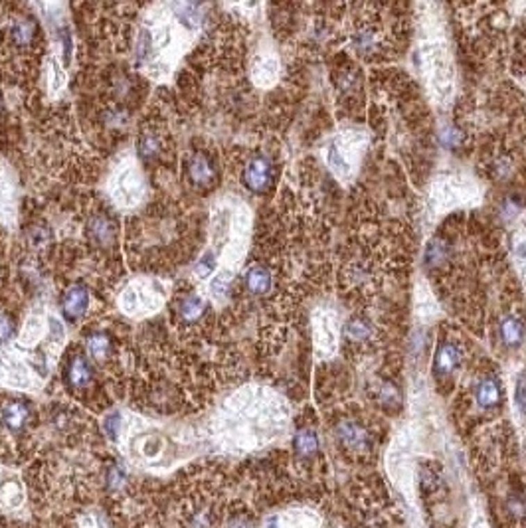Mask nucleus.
<instances>
[{
  "mask_svg": "<svg viewBox=\"0 0 526 528\" xmlns=\"http://www.w3.org/2000/svg\"><path fill=\"white\" fill-rule=\"evenodd\" d=\"M336 438L345 447L352 451H366L372 443L368 429L354 420H345L336 425Z\"/></svg>",
  "mask_w": 526,
  "mask_h": 528,
  "instance_id": "obj_2",
  "label": "nucleus"
},
{
  "mask_svg": "<svg viewBox=\"0 0 526 528\" xmlns=\"http://www.w3.org/2000/svg\"><path fill=\"white\" fill-rule=\"evenodd\" d=\"M179 315L184 319V321H188V322L198 321V319L204 315V301L196 295L184 297L179 305Z\"/></svg>",
  "mask_w": 526,
  "mask_h": 528,
  "instance_id": "obj_14",
  "label": "nucleus"
},
{
  "mask_svg": "<svg viewBox=\"0 0 526 528\" xmlns=\"http://www.w3.org/2000/svg\"><path fill=\"white\" fill-rule=\"evenodd\" d=\"M273 182V165L268 156H254L244 168V184L252 192H265Z\"/></svg>",
  "mask_w": 526,
  "mask_h": 528,
  "instance_id": "obj_1",
  "label": "nucleus"
},
{
  "mask_svg": "<svg viewBox=\"0 0 526 528\" xmlns=\"http://www.w3.org/2000/svg\"><path fill=\"white\" fill-rule=\"evenodd\" d=\"M245 285H247V289H249L254 295H263V293H268L271 287L270 270H268V267H261V265L249 267L247 273H245Z\"/></svg>",
  "mask_w": 526,
  "mask_h": 528,
  "instance_id": "obj_10",
  "label": "nucleus"
},
{
  "mask_svg": "<svg viewBox=\"0 0 526 528\" xmlns=\"http://www.w3.org/2000/svg\"><path fill=\"white\" fill-rule=\"evenodd\" d=\"M119 424H121V418H119V413H113V415H109V418L105 420V429H107V434H109V438L111 439L117 438V429H119Z\"/></svg>",
  "mask_w": 526,
  "mask_h": 528,
  "instance_id": "obj_26",
  "label": "nucleus"
},
{
  "mask_svg": "<svg viewBox=\"0 0 526 528\" xmlns=\"http://www.w3.org/2000/svg\"><path fill=\"white\" fill-rule=\"evenodd\" d=\"M445 259H447V247H445V245L441 244V242L429 244V249H427V254H425V261H427L432 267L443 263Z\"/></svg>",
  "mask_w": 526,
  "mask_h": 528,
  "instance_id": "obj_19",
  "label": "nucleus"
},
{
  "mask_svg": "<svg viewBox=\"0 0 526 528\" xmlns=\"http://www.w3.org/2000/svg\"><path fill=\"white\" fill-rule=\"evenodd\" d=\"M516 406L523 413H526V378H520L518 380V386H516Z\"/></svg>",
  "mask_w": 526,
  "mask_h": 528,
  "instance_id": "obj_25",
  "label": "nucleus"
},
{
  "mask_svg": "<svg viewBox=\"0 0 526 528\" xmlns=\"http://www.w3.org/2000/svg\"><path fill=\"white\" fill-rule=\"evenodd\" d=\"M214 270H216V259L212 254H206L204 258L196 263V275L198 277H208Z\"/></svg>",
  "mask_w": 526,
  "mask_h": 528,
  "instance_id": "obj_21",
  "label": "nucleus"
},
{
  "mask_svg": "<svg viewBox=\"0 0 526 528\" xmlns=\"http://www.w3.org/2000/svg\"><path fill=\"white\" fill-rule=\"evenodd\" d=\"M461 364V348L453 343H443L437 348L434 356V376L437 380H443L455 372Z\"/></svg>",
  "mask_w": 526,
  "mask_h": 528,
  "instance_id": "obj_3",
  "label": "nucleus"
},
{
  "mask_svg": "<svg viewBox=\"0 0 526 528\" xmlns=\"http://www.w3.org/2000/svg\"><path fill=\"white\" fill-rule=\"evenodd\" d=\"M91 378H93V372H91V366L88 358H83V356H76L74 361L69 362V366H67V380H69V384L74 388H85L91 382Z\"/></svg>",
  "mask_w": 526,
  "mask_h": 528,
  "instance_id": "obj_9",
  "label": "nucleus"
},
{
  "mask_svg": "<svg viewBox=\"0 0 526 528\" xmlns=\"http://www.w3.org/2000/svg\"><path fill=\"white\" fill-rule=\"evenodd\" d=\"M161 151V142H158V137L154 133H145L139 141V155L145 158V160H153L154 156L158 155Z\"/></svg>",
  "mask_w": 526,
  "mask_h": 528,
  "instance_id": "obj_16",
  "label": "nucleus"
},
{
  "mask_svg": "<svg viewBox=\"0 0 526 528\" xmlns=\"http://www.w3.org/2000/svg\"><path fill=\"white\" fill-rule=\"evenodd\" d=\"M499 335H501V340L504 343V347L516 348L523 343V338H525V324H523L520 319L509 315L499 324Z\"/></svg>",
  "mask_w": 526,
  "mask_h": 528,
  "instance_id": "obj_8",
  "label": "nucleus"
},
{
  "mask_svg": "<svg viewBox=\"0 0 526 528\" xmlns=\"http://www.w3.org/2000/svg\"><path fill=\"white\" fill-rule=\"evenodd\" d=\"M30 418V410L24 402H8L2 410H0V420L10 431H20L24 429Z\"/></svg>",
  "mask_w": 526,
  "mask_h": 528,
  "instance_id": "obj_6",
  "label": "nucleus"
},
{
  "mask_svg": "<svg viewBox=\"0 0 526 528\" xmlns=\"http://www.w3.org/2000/svg\"><path fill=\"white\" fill-rule=\"evenodd\" d=\"M91 233L97 242H103V244H109V240L115 236L113 233V224L111 220L107 218H95L93 224H91Z\"/></svg>",
  "mask_w": 526,
  "mask_h": 528,
  "instance_id": "obj_17",
  "label": "nucleus"
},
{
  "mask_svg": "<svg viewBox=\"0 0 526 528\" xmlns=\"http://www.w3.org/2000/svg\"><path fill=\"white\" fill-rule=\"evenodd\" d=\"M293 447H295L297 455L301 457H313L319 451V438L313 429H301L297 431L295 439H293Z\"/></svg>",
  "mask_w": 526,
  "mask_h": 528,
  "instance_id": "obj_11",
  "label": "nucleus"
},
{
  "mask_svg": "<svg viewBox=\"0 0 526 528\" xmlns=\"http://www.w3.org/2000/svg\"><path fill=\"white\" fill-rule=\"evenodd\" d=\"M125 485V471L123 469H119V467H113L111 471H109V487L111 489H121Z\"/></svg>",
  "mask_w": 526,
  "mask_h": 528,
  "instance_id": "obj_22",
  "label": "nucleus"
},
{
  "mask_svg": "<svg viewBox=\"0 0 526 528\" xmlns=\"http://www.w3.org/2000/svg\"><path fill=\"white\" fill-rule=\"evenodd\" d=\"M36 36V24L34 20L22 18L13 26V42L18 48H28Z\"/></svg>",
  "mask_w": 526,
  "mask_h": 528,
  "instance_id": "obj_13",
  "label": "nucleus"
},
{
  "mask_svg": "<svg viewBox=\"0 0 526 528\" xmlns=\"http://www.w3.org/2000/svg\"><path fill=\"white\" fill-rule=\"evenodd\" d=\"M14 333V324L13 321L6 317V315H2L0 313V343H4V340H8Z\"/></svg>",
  "mask_w": 526,
  "mask_h": 528,
  "instance_id": "obj_23",
  "label": "nucleus"
},
{
  "mask_svg": "<svg viewBox=\"0 0 526 528\" xmlns=\"http://www.w3.org/2000/svg\"><path fill=\"white\" fill-rule=\"evenodd\" d=\"M0 501L4 502L6 506H16L22 501V489L18 483L14 481H6L2 487H0Z\"/></svg>",
  "mask_w": 526,
  "mask_h": 528,
  "instance_id": "obj_18",
  "label": "nucleus"
},
{
  "mask_svg": "<svg viewBox=\"0 0 526 528\" xmlns=\"http://www.w3.org/2000/svg\"><path fill=\"white\" fill-rule=\"evenodd\" d=\"M109 348H111V343H109V336L101 335V333H97V335H91L88 338V350H90V354L93 358H105L107 354H109Z\"/></svg>",
  "mask_w": 526,
  "mask_h": 528,
  "instance_id": "obj_15",
  "label": "nucleus"
},
{
  "mask_svg": "<svg viewBox=\"0 0 526 528\" xmlns=\"http://www.w3.org/2000/svg\"><path fill=\"white\" fill-rule=\"evenodd\" d=\"M188 176L190 181L196 184V186H208L210 182L216 179V168H214V163L204 155H196L192 156L190 165H188Z\"/></svg>",
  "mask_w": 526,
  "mask_h": 528,
  "instance_id": "obj_7",
  "label": "nucleus"
},
{
  "mask_svg": "<svg viewBox=\"0 0 526 528\" xmlns=\"http://www.w3.org/2000/svg\"><path fill=\"white\" fill-rule=\"evenodd\" d=\"M231 289V275L230 273H222L220 277H216L212 285H210V291L216 299H224V297L230 293Z\"/></svg>",
  "mask_w": 526,
  "mask_h": 528,
  "instance_id": "obj_20",
  "label": "nucleus"
},
{
  "mask_svg": "<svg viewBox=\"0 0 526 528\" xmlns=\"http://www.w3.org/2000/svg\"><path fill=\"white\" fill-rule=\"evenodd\" d=\"M509 511L514 518H526V502L523 499H511L509 501Z\"/></svg>",
  "mask_w": 526,
  "mask_h": 528,
  "instance_id": "obj_24",
  "label": "nucleus"
},
{
  "mask_svg": "<svg viewBox=\"0 0 526 528\" xmlns=\"http://www.w3.org/2000/svg\"><path fill=\"white\" fill-rule=\"evenodd\" d=\"M90 307V293L83 285H74L64 297V317L67 321H79Z\"/></svg>",
  "mask_w": 526,
  "mask_h": 528,
  "instance_id": "obj_4",
  "label": "nucleus"
},
{
  "mask_svg": "<svg viewBox=\"0 0 526 528\" xmlns=\"http://www.w3.org/2000/svg\"><path fill=\"white\" fill-rule=\"evenodd\" d=\"M475 402L479 408L483 410H495L499 408L502 402V388L501 382L493 376L479 380L475 388Z\"/></svg>",
  "mask_w": 526,
  "mask_h": 528,
  "instance_id": "obj_5",
  "label": "nucleus"
},
{
  "mask_svg": "<svg viewBox=\"0 0 526 528\" xmlns=\"http://www.w3.org/2000/svg\"><path fill=\"white\" fill-rule=\"evenodd\" d=\"M372 335V329H370V322L366 319H360V317H354L347 322L345 327V336H347L348 343H354V345H360V343H366Z\"/></svg>",
  "mask_w": 526,
  "mask_h": 528,
  "instance_id": "obj_12",
  "label": "nucleus"
}]
</instances>
